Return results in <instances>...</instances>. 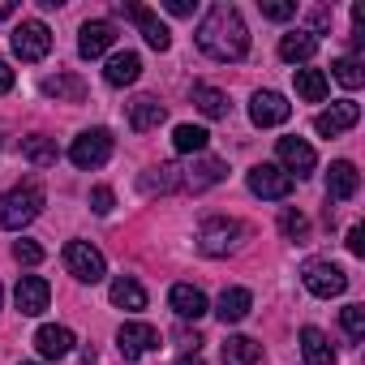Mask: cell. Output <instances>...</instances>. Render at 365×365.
<instances>
[{
    "label": "cell",
    "mask_w": 365,
    "mask_h": 365,
    "mask_svg": "<svg viewBox=\"0 0 365 365\" xmlns=\"http://www.w3.org/2000/svg\"><path fill=\"white\" fill-rule=\"evenodd\" d=\"M198 48H202L211 61H224V65L245 61V52H250V31H245L237 5H211V9H207V18L198 22Z\"/></svg>",
    "instance_id": "1"
},
{
    "label": "cell",
    "mask_w": 365,
    "mask_h": 365,
    "mask_svg": "<svg viewBox=\"0 0 365 365\" xmlns=\"http://www.w3.org/2000/svg\"><path fill=\"white\" fill-rule=\"evenodd\" d=\"M43 211V190L35 185V180H22V185H14L9 194H0V228H26L35 215Z\"/></svg>",
    "instance_id": "2"
},
{
    "label": "cell",
    "mask_w": 365,
    "mask_h": 365,
    "mask_svg": "<svg viewBox=\"0 0 365 365\" xmlns=\"http://www.w3.org/2000/svg\"><path fill=\"white\" fill-rule=\"evenodd\" d=\"M245 185H250V194H258V198H267V202H279V198L292 194L297 180H292L279 163H258V168L245 172Z\"/></svg>",
    "instance_id": "3"
},
{
    "label": "cell",
    "mask_w": 365,
    "mask_h": 365,
    "mask_svg": "<svg viewBox=\"0 0 365 365\" xmlns=\"http://www.w3.org/2000/svg\"><path fill=\"white\" fill-rule=\"evenodd\" d=\"M241 237H245V228L237 220H207L198 228V250L207 258H224V254H232L241 245Z\"/></svg>",
    "instance_id": "4"
},
{
    "label": "cell",
    "mask_w": 365,
    "mask_h": 365,
    "mask_svg": "<svg viewBox=\"0 0 365 365\" xmlns=\"http://www.w3.org/2000/svg\"><path fill=\"white\" fill-rule=\"evenodd\" d=\"M65 271L73 279H82V284H99L108 275V262H103V254L91 241H69L65 245Z\"/></svg>",
    "instance_id": "5"
},
{
    "label": "cell",
    "mask_w": 365,
    "mask_h": 365,
    "mask_svg": "<svg viewBox=\"0 0 365 365\" xmlns=\"http://www.w3.org/2000/svg\"><path fill=\"white\" fill-rule=\"evenodd\" d=\"M69 159H73L82 172L103 168V163L112 159V133H108V129H86V133H78L73 146H69Z\"/></svg>",
    "instance_id": "6"
},
{
    "label": "cell",
    "mask_w": 365,
    "mask_h": 365,
    "mask_svg": "<svg viewBox=\"0 0 365 365\" xmlns=\"http://www.w3.org/2000/svg\"><path fill=\"white\" fill-rule=\"evenodd\" d=\"M52 52V31L43 26V22H22L18 31H14V56L18 61H26V65H35V61H43Z\"/></svg>",
    "instance_id": "7"
},
{
    "label": "cell",
    "mask_w": 365,
    "mask_h": 365,
    "mask_svg": "<svg viewBox=\"0 0 365 365\" xmlns=\"http://www.w3.org/2000/svg\"><path fill=\"white\" fill-rule=\"evenodd\" d=\"M224 172H228L224 159H215V155H198L190 168H180V190H185V194H202V190L220 185Z\"/></svg>",
    "instance_id": "8"
},
{
    "label": "cell",
    "mask_w": 365,
    "mask_h": 365,
    "mask_svg": "<svg viewBox=\"0 0 365 365\" xmlns=\"http://www.w3.org/2000/svg\"><path fill=\"white\" fill-rule=\"evenodd\" d=\"M301 284H305L314 297L331 301V297H339V292L348 288V275H344L335 262H305V271H301Z\"/></svg>",
    "instance_id": "9"
},
{
    "label": "cell",
    "mask_w": 365,
    "mask_h": 365,
    "mask_svg": "<svg viewBox=\"0 0 365 365\" xmlns=\"http://www.w3.org/2000/svg\"><path fill=\"white\" fill-rule=\"evenodd\" d=\"M288 116H292V103H288L279 91H254V99H250V120H254L258 129L284 125Z\"/></svg>",
    "instance_id": "10"
},
{
    "label": "cell",
    "mask_w": 365,
    "mask_h": 365,
    "mask_svg": "<svg viewBox=\"0 0 365 365\" xmlns=\"http://www.w3.org/2000/svg\"><path fill=\"white\" fill-rule=\"evenodd\" d=\"M275 155H279V168H284L292 180H297V176H309V172L318 168V155H314V146H309L305 138H279Z\"/></svg>",
    "instance_id": "11"
},
{
    "label": "cell",
    "mask_w": 365,
    "mask_h": 365,
    "mask_svg": "<svg viewBox=\"0 0 365 365\" xmlns=\"http://www.w3.org/2000/svg\"><path fill=\"white\" fill-rule=\"evenodd\" d=\"M116 348H120L125 361H138V356H146V352L159 348V331L150 322H125L116 331Z\"/></svg>",
    "instance_id": "12"
},
{
    "label": "cell",
    "mask_w": 365,
    "mask_h": 365,
    "mask_svg": "<svg viewBox=\"0 0 365 365\" xmlns=\"http://www.w3.org/2000/svg\"><path fill=\"white\" fill-rule=\"evenodd\" d=\"M356 120H361V108H356L352 99H339V103H331L327 112L314 116V129H318L322 138H339V133H348Z\"/></svg>",
    "instance_id": "13"
},
{
    "label": "cell",
    "mask_w": 365,
    "mask_h": 365,
    "mask_svg": "<svg viewBox=\"0 0 365 365\" xmlns=\"http://www.w3.org/2000/svg\"><path fill=\"white\" fill-rule=\"evenodd\" d=\"M14 301H18V309H22L26 318H39V314L48 309V301H52V284H48L43 275H22Z\"/></svg>",
    "instance_id": "14"
},
{
    "label": "cell",
    "mask_w": 365,
    "mask_h": 365,
    "mask_svg": "<svg viewBox=\"0 0 365 365\" xmlns=\"http://www.w3.org/2000/svg\"><path fill=\"white\" fill-rule=\"evenodd\" d=\"M112 43H116V26H112V22H103V18H95V22H86V26L78 31V52H82L86 61L103 56Z\"/></svg>",
    "instance_id": "15"
},
{
    "label": "cell",
    "mask_w": 365,
    "mask_h": 365,
    "mask_svg": "<svg viewBox=\"0 0 365 365\" xmlns=\"http://www.w3.org/2000/svg\"><path fill=\"white\" fill-rule=\"evenodd\" d=\"M356 190H361L356 168H352L348 159H335V163H331V172H327V198H331V202H348Z\"/></svg>",
    "instance_id": "16"
},
{
    "label": "cell",
    "mask_w": 365,
    "mask_h": 365,
    "mask_svg": "<svg viewBox=\"0 0 365 365\" xmlns=\"http://www.w3.org/2000/svg\"><path fill=\"white\" fill-rule=\"evenodd\" d=\"M168 305H172V314L176 318H202L211 305H207V297H202V288H194V284H176L172 292H168Z\"/></svg>",
    "instance_id": "17"
},
{
    "label": "cell",
    "mask_w": 365,
    "mask_h": 365,
    "mask_svg": "<svg viewBox=\"0 0 365 365\" xmlns=\"http://www.w3.org/2000/svg\"><path fill=\"white\" fill-rule=\"evenodd\" d=\"M35 348H39V356H48V361H61V356H69L73 352V331L69 327H39L35 331Z\"/></svg>",
    "instance_id": "18"
},
{
    "label": "cell",
    "mask_w": 365,
    "mask_h": 365,
    "mask_svg": "<svg viewBox=\"0 0 365 365\" xmlns=\"http://www.w3.org/2000/svg\"><path fill=\"white\" fill-rule=\"evenodd\" d=\"M138 73H142V56H138V52H116V56H108V65H103V82H108V86H133Z\"/></svg>",
    "instance_id": "19"
},
{
    "label": "cell",
    "mask_w": 365,
    "mask_h": 365,
    "mask_svg": "<svg viewBox=\"0 0 365 365\" xmlns=\"http://www.w3.org/2000/svg\"><path fill=\"white\" fill-rule=\"evenodd\" d=\"M163 120H168V108H163L159 99L142 95V99L129 103V125H133V133H150V129H159Z\"/></svg>",
    "instance_id": "20"
},
{
    "label": "cell",
    "mask_w": 365,
    "mask_h": 365,
    "mask_svg": "<svg viewBox=\"0 0 365 365\" xmlns=\"http://www.w3.org/2000/svg\"><path fill=\"white\" fill-rule=\"evenodd\" d=\"M314 52H318V35H309V31H288L279 39V56L288 65H305V61H314Z\"/></svg>",
    "instance_id": "21"
},
{
    "label": "cell",
    "mask_w": 365,
    "mask_h": 365,
    "mask_svg": "<svg viewBox=\"0 0 365 365\" xmlns=\"http://www.w3.org/2000/svg\"><path fill=\"white\" fill-rule=\"evenodd\" d=\"M250 305H254L250 288H224L220 301H215V314H220V322L228 327V322H241V318L250 314Z\"/></svg>",
    "instance_id": "22"
},
{
    "label": "cell",
    "mask_w": 365,
    "mask_h": 365,
    "mask_svg": "<svg viewBox=\"0 0 365 365\" xmlns=\"http://www.w3.org/2000/svg\"><path fill=\"white\" fill-rule=\"evenodd\" d=\"M262 361V344L250 335H228L224 339V365H258Z\"/></svg>",
    "instance_id": "23"
},
{
    "label": "cell",
    "mask_w": 365,
    "mask_h": 365,
    "mask_svg": "<svg viewBox=\"0 0 365 365\" xmlns=\"http://www.w3.org/2000/svg\"><path fill=\"white\" fill-rule=\"evenodd\" d=\"M301 352H305V365H335V348L318 327L301 331Z\"/></svg>",
    "instance_id": "24"
},
{
    "label": "cell",
    "mask_w": 365,
    "mask_h": 365,
    "mask_svg": "<svg viewBox=\"0 0 365 365\" xmlns=\"http://www.w3.org/2000/svg\"><path fill=\"white\" fill-rule=\"evenodd\" d=\"M43 95H52L56 103H61V99H65V103H82V99H86V82H82L78 73H56V78L43 82Z\"/></svg>",
    "instance_id": "25"
},
{
    "label": "cell",
    "mask_w": 365,
    "mask_h": 365,
    "mask_svg": "<svg viewBox=\"0 0 365 365\" xmlns=\"http://www.w3.org/2000/svg\"><path fill=\"white\" fill-rule=\"evenodd\" d=\"M112 305L116 309H146V288L138 284V279H129V275H120V279H112Z\"/></svg>",
    "instance_id": "26"
},
{
    "label": "cell",
    "mask_w": 365,
    "mask_h": 365,
    "mask_svg": "<svg viewBox=\"0 0 365 365\" xmlns=\"http://www.w3.org/2000/svg\"><path fill=\"white\" fill-rule=\"evenodd\" d=\"M142 190L146 194H176L180 190V168L176 163H159L142 176Z\"/></svg>",
    "instance_id": "27"
},
{
    "label": "cell",
    "mask_w": 365,
    "mask_h": 365,
    "mask_svg": "<svg viewBox=\"0 0 365 365\" xmlns=\"http://www.w3.org/2000/svg\"><path fill=\"white\" fill-rule=\"evenodd\" d=\"M133 22L142 26V39H146L155 52H168V48H172V31H168V26H163L150 9H142V5H138V18H133Z\"/></svg>",
    "instance_id": "28"
},
{
    "label": "cell",
    "mask_w": 365,
    "mask_h": 365,
    "mask_svg": "<svg viewBox=\"0 0 365 365\" xmlns=\"http://www.w3.org/2000/svg\"><path fill=\"white\" fill-rule=\"evenodd\" d=\"M292 82H297V95H301L305 103H322V99H327V73H322V69H297Z\"/></svg>",
    "instance_id": "29"
},
{
    "label": "cell",
    "mask_w": 365,
    "mask_h": 365,
    "mask_svg": "<svg viewBox=\"0 0 365 365\" xmlns=\"http://www.w3.org/2000/svg\"><path fill=\"white\" fill-rule=\"evenodd\" d=\"M22 155H26L35 168H52V163L61 159L56 142H52V138H43V133H31V138H22Z\"/></svg>",
    "instance_id": "30"
},
{
    "label": "cell",
    "mask_w": 365,
    "mask_h": 365,
    "mask_svg": "<svg viewBox=\"0 0 365 365\" xmlns=\"http://www.w3.org/2000/svg\"><path fill=\"white\" fill-rule=\"evenodd\" d=\"M207 129L202 125H176V133H172V146H176V155H202L207 150Z\"/></svg>",
    "instance_id": "31"
},
{
    "label": "cell",
    "mask_w": 365,
    "mask_h": 365,
    "mask_svg": "<svg viewBox=\"0 0 365 365\" xmlns=\"http://www.w3.org/2000/svg\"><path fill=\"white\" fill-rule=\"evenodd\" d=\"M194 103H198V112L202 116H211V120H220V116H228V95L224 91H215V86H194Z\"/></svg>",
    "instance_id": "32"
},
{
    "label": "cell",
    "mask_w": 365,
    "mask_h": 365,
    "mask_svg": "<svg viewBox=\"0 0 365 365\" xmlns=\"http://www.w3.org/2000/svg\"><path fill=\"white\" fill-rule=\"evenodd\" d=\"M331 69H335L339 86H348V91H356V86L365 82V73H361V61H356V56H339V61H335Z\"/></svg>",
    "instance_id": "33"
},
{
    "label": "cell",
    "mask_w": 365,
    "mask_h": 365,
    "mask_svg": "<svg viewBox=\"0 0 365 365\" xmlns=\"http://www.w3.org/2000/svg\"><path fill=\"white\" fill-rule=\"evenodd\" d=\"M279 228H284V237H288V241H305V237H309V220H305L301 211H292V207L279 215Z\"/></svg>",
    "instance_id": "34"
},
{
    "label": "cell",
    "mask_w": 365,
    "mask_h": 365,
    "mask_svg": "<svg viewBox=\"0 0 365 365\" xmlns=\"http://www.w3.org/2000/svg\"><path fill=\"white\" fill-rule=\"evenodd\" d=\"M339 322H344L348 339H365V305H344Z\"/></svg>",
    "instance_id": "35"
},
{
    "label": "cell",
    "mask_w": 365,
    "mask_h": 365,
    "mask_svg": "<svg viewBox=\"0 0 365 365\" xmlns=\"http://www.w3.org/2000/svg\"><path fill=\"white\" fill-rule=\"evenodd\" d=\"M14 258H18L22 267H39V262H43V245H39V241H18V245H14Z\"/></svg>",
    "instance_id": "36"
},
{
    "label": "cell",
    "mask_w": 365,
    "mask_h": 365,
    "mask_svg": "<svg viewBox=\"0 0 365 365\" xmlns=\"http://www.w3.org/2000/svg\"><path fill=\"white\" fill-rule=\"evenodd\" d=\"M292 14H297L292 0H262V18H271V22H288Z\"/></svg>",
    "instance_id": "37"
},
{
    "label": "cell",
    "mask_w": 365,
    "mask_h": 365,
    "mask_svg": "<svg viewBox=\"0 0 365 365\" xmlns=\"http://www.w3.org/2000/svg\"><path fill=\"white\" fill-rule=\"evenodd\" d=\"M112 207H116V198H112V190H108V185L91 190V211H95V215H108Z\"/></svg>",
    "instance_id": "38"
},
{
    "label": "cell",
    "mask_w": 365,
    "mask_h": 365,
    "mask_svg": "<svg viewBox=\"0 0 365 365\" xmlns=\"http://www.w3.org/2000/svg\"><path fill=\"white\" fill-rule=\"evenodd\" d=\"M163 9H168V14H176V18H190V14H194L190 0H163Z\"/></svg>",
    "instance_id": "39"
},
{
    "label": "cell",
    "mask_w": 365,
    "mask_h": 365,
    "mask_svg": "<svg viewBox=\"0 0 365 365\" xmlns=\"http://www.w3.org/2000/svg\"><path fill=\"white\" fill-rule=\"evenodd\" d=\"M348 254H356V258L365 254V232H361V228H352V232H348Z\"/></svg>",
    "instance_id": "40"
},
{
    "label": "cell",
    "mask_w": 365,
    "mask_h": 365,
    "mask_svg": "<svg viewBox=\"0 0 365 365\" xmlns=\"http://www.w3.org/2000/svg\"><path fill=\"white\" fill-rule=\"evenodd\" d=\"M9 91H14V69L0 61V95H9Z\"/></svg>",
    "instance_id": "41"
},
{
    "label": "cell",
    "mask_w": 365,
    "mask_h": 365,
    "mask_svg": "<svg viewBox=\"0 0 365 365\" xmlns=\"http://www.w3.org/2000/svg\"><path fill=\"white\" fill-rule=\"evenodd\" d=\"M327 26H331V9H314V31H327Z\"/></svg>",
    "instance_id": "42"
},
{
    "label": "cell",
    "mask_w": 365,
    "mask_h": 365,
    "mask_svg": "<svg viewBox=\"0 0 365 365\" xmlns=\"http://www.w3.org/2000/svg\"><path fill=\"white\" fill-rule=\"evenodd\" d=\"M14 9H18L14 0H0V22H5V18H14Z\"/></svg>",
    "instance_id": "43"
},
{
    "label": "cell",
    "mask_w": 365,
    "mask_h": 365,
    "mask_svg": "<svg viewBox=\"0 0 365 365\" xmlns=\"http://www.w3.org/2000/svg\"><path fill=\"white\" fill-rule=\"evenodd\" d=\"M176 365H202V356L198 352H185V356H176Z\"/></svg>",
    "instance_id": "44"
},
{
    "label": "cell",
    "mask_w": 365,
    "mask_h": 365,
    "mask_svg": "<svg viewBox=\"0 0 365 365\" xmlns=\"http://www.w3.org/2000/svg\"><path fill=\"white\" fill-rule=\"evenodd\" d=\"M0 301H5V288H0Z\"/></svg>",
    "instance_id": "45"
},
{
    "label": "cell",
    "mask_w": 365,
    "mask_h": 365,
    "mask_svg": "<svg viewBox=\"0 0 365 365\" xmlns=\"http://www.w3.org/2000/svg\"><path fill=\"white\" fill-rule=\"evenodd\" d=\"M22 365H31V361H22Z\"/></svg>",
    "instance_id": "46"
}]
</instances>
